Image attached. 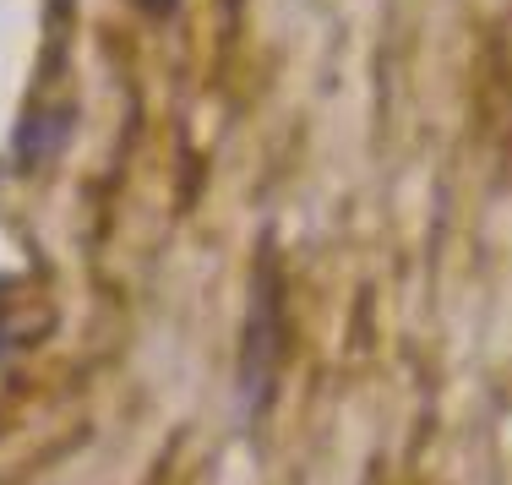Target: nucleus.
Here are the masks:
<instances>
[{
    "mask_svg": "<svg viewBox=\"0 0 512 485\" xmlns=\"http://www.w3.org/2000/svg\"><path fill=\"white\" fill-rule=\"evenodd\" d=\"M278 273L262 268L256 278V306H251V327H246V398H267V382H273L278 366Z\"/></svg>",
    "mask_w": 512,
    "mask_h": 485,
    "instance_id": "1",
    "label": "nucleus"
}]
</instances>
